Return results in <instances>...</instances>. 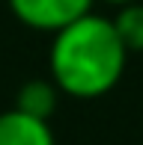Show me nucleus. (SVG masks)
<instances>
[{"instance_id": "nucleus-1", "label": "nucleus", "mask_w": 143, "mask_h": 145, "mask_svg": "<svg viewBox=\"0 0 143 145\" xmlns=\"http://www.w3.org/2000/svg\"><path fill=\"white\" fill-rule=\"evenodd\" d=\"M128 50L122 48L113 24L99 15H83L54 33L51 77L54 86L72 98L107 95L125 71Z\"/></svg>"}, {"instance_id": "nucleus-3", "label": "nucleus", "mask_w": 143, "mask_h": 145, "mask_svg": "<svg viewBox=\"0 0 143 145\" xmlns=\"http://www.w3.org/2000/svg\"><path fill=\"white\" fill-rule=\"evenodd\" d=\"M0 145H54V133L45 118L9 110L0 113Z\"/></svg>"}, {"instance_id": "nucleus-2", "label": "nucleus", "mask_w": 143, "mask_h": 145, "mask_svg": "<svg viewBox=\"0 0 143 145\" xmlns=\"http://www.w3.org/2000/svg\"><path fill=\"white\" fill-rule=\"evenodd\" d=\"M93 0H9L12 15L33 30L57 33L89 12Z\"/></svg>"}, {"instance_id": "nucleus-5", "label": "nucleus", "mask_w": 143, "mask_h": 145, "mask_svg": "<svg viewBox=\"0 0 143 145\" xmlns=\"http://www.w3.org/2000/svg\"><path fill=\"white\" fill-rule=\"evenodd\" d=\"M113 30L116 36H119L122 48L128 50V54H140L143 50V3H125L119 6V15L113 18Z\"/></svg>"}, {"instance_id": "nucleus-6", "label": "nucleus", "mask_w": 143, "mask_h": 145, "mask_svg": "<svg viewBox=\"0 0 143 145\" xmlns=\"http://www.w3.org/2000/svg\"><path fill=\"white\" fill-rule=\"evenodd\" d=\"M105 3H113V6H125V3H134V0H105Z\"/></svg>"}, {"instance_id": "nucleus-4", "label": "nucleus", "mask_w": 143, "mask_h": 145, "mask_svg": "<svg viewBox=\"0 0 143 145\" xmlns=\"http://www.w3.org/2000/svg\"><path fill=\"white\" fill-rule=\"evenodd\" d=\"M57 107V86H51V83L45 80H30L24 83L21 89H18V104L15 110H21V113L33 116V118H45L48 121V116L54 113Z\"/></svg>"}]
</instances>
